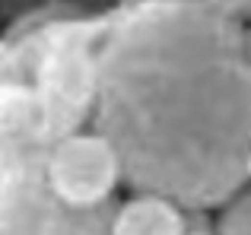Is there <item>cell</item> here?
<instances>
[{"label":"cell","instance_id":"6da1fadb","mask_svg":"<svg viewBox=\"0 0 251 235\" xmlns=\"http://www.w3.org/2000/svg\"><path fill=\"white\" fill-rule=\"evenodd\" d=\"M89 124L134 194L188 213L220 210L248 188L245 23L184 3L121 0L99 45Z\"/></svg>","mask_w":251,"mask_h":235},{"label":"cell","instance_id":"7a4b0ae2","mask_svg":"<svg viewBox=\"0 0 251 235\" xmlns=\"http://www.w3.org/2000/svg\"><path fill=\"white\" fill-rule=\"evenodd\" d=\"M115 6L102 13L38 10L23 19L29 35V89L42 108L51 143L86 130L96 102V57Z\"/></svg>","mask_w":251,"mask_h":235},{"label":"cell","instance_id":"3957f363","mask_svg":"<svg viewBox=\"0 0 251 235\" xmlns=\"http://www.w3.org/2000/svg\"><path fill=\"white\" fill-rule=\"evenodd\" d=\"M118 200L67 207L48 191L45 159L0 178V235H111Z\"/></svg>","mask_w":251,"mask_h":235},{"label":"cell","instance_id":"277c9868","mask_svg":"<svg viewBox=\"0 0 251 235\" xmlns=\"http://www.w3.org/2000/svg\"><path fill=\"white\" fill-rule=\"evenodd\" d=\"M48 191L67 207H99L115 200L121 185L118 156L96 130H80L51 143L45 153Z\"/></svg>","mask_w":251,"mask_h":235},{"label":"cell","instance_id":"5b68a950","mask_svg":"<svg viewBox=\"0 0 251 235\" xmlns=\"http://www.w3.org/2000/svg\"><path fill=\"white\" fill-rule=\"evenodd\" d=\"M51 146L42 108L29 86H0V178L32 162Z\"/></svg>","mask_w":251,"mask_h":235},{"label":"cell","instance_id":"8992f818","mask_svg":"<svg viewBox=\"0 0 251 235\" xmlns=\"http://www.w3.org/2000/svg\"><path fill=\"white\" fill-rule=\"evenodd\" d=\"M188 210L156 194H134L115 207L111 235H184Z\"/></svg>","mask_w":251,"mask_h":235},{"label":"cell","instance_id":"52a82bcc","mask_svg":"<svg viewBox=\"0 0 251 235\" xmlns=\"http://www.w3.org/2000/svg\"><path fill=\"white\" fill-rule=\"evenodd\" d=\"M0 86H29V35L23 25L0 35Z\"/></svg>","mask_w":251,"mask_h":235},{"label":"cell","instance_id":"ba28073f","mask_svg":"<svg viewBox=\"0 0 251 235\" xmlns=\"http://www.w3.org/2000/svg\"><path fill=\"white\" fill-rule=\"evenodd\" d=\"M216 235H251V188H242L229 204L220 207Z\"/></svg>","mask_w":251,"mask_h":235},{"label":"cell","instance_id":"9c48e42d","mask_svg":"<svg viewBox=\"0 0 251 235\" xmlns=\"http://www.w3.org/2000/svg\"><path fill=\"white\" fill-rule=\"evenodd\" d=\"M162 3H184V6H197V10H210L216 16H229L245 23L251 19V0H162Z\"/></svg>","mask_w":251,"mask_h":235},{"label":"cell","instance_id":"30bf717a","mask_svg":"<svg viewBox=\"0 0 251 235\" xmlns=\"http://www.w3.org/2000/svg\"><path fill=\"white\" fill-rule=\"evenodd\" d=\"M197 219H201V223H194V216L188 213V232H184V235H216L213 226H207V223H203V213H201Z\"/></svg>","mask_w":251,"mask_h":235},{"label":"cell","instance_id":"8fae6325","mask_svg":"<svg viewBox=\"0 0 251 235\" xmlns=\"http://www.w3.org/2000/svg\"><path fill=\"white\" fill-rule=\"evenodd\" d=\"M245 181L251 185V149H248V165H245Z\"/></svg>","mask_w":251,"mask_h":235},{"label":"cell","instance_id":"7c38bea8","mask_svg":"<svg viewBox=\"0 0 251 235\" xmlns=\"http://www.w3.org/2000/svg\"><path fill=\"white\" fill-rule=\"evenodd\" d=\"M245 32H248V51H251V25H248V29H245Z\"/></svg>","mask_w":251,"mask_h":235}]
</instances>
